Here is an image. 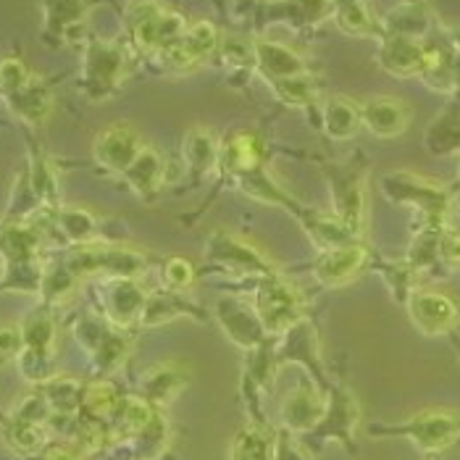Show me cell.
Here are the masks:
<instances>
[{"mask_svg": "<svg viewBox=\"0 0 460 460\" xmlns=\"http://www.w3.org/2000/svg\"><path fill=\"white\" fill-rule=\"evenodd\" d=\"M129 74V50L116 40H93L82 58V90L90 101H106Z\"/></svg>", "mask_w": 460, "mask_h": 460, "instance_id": "6da1fadb", "label": "cell"}, {"mask_svg": "<svg viewBox=\"0 0 460 460\" xmlns=\"http://www.w3.org/2000/svg\"><path fill=\"white\" fill-rule=\"evenodd\" d=\"M255 311L263 323L269 337H279L292 332L303 323L305 316V297L303 292L282 279L279 274L258 279V295H255Z\"/></svg>", "mask_w": 460, "mask_h": 460, "instance_id": "7a4b0ae2", "label": "cell"}, {"mask_svg": "<svg viewBox=\"0 0 460 460\" xmlns=\"http://www.w3.org/2000/svg\"><path fill=\"white\" fill-rule=\"evenodd\" d=\"M127 24L132 30L135 45L153 56L172 48L190 27L177 11L164 8L155 0H135L127 8Z\"/></svg>", "mask_w": 460, "mask_h": 460, "instance_id": "3957f363", "label": "cell"}, {"mask_svg": "<svg viewBox=\"0 0 460 460\" xmlns=\"http://www.w3.org/2000/svg\"><path fill=\"white\" fill-rule=\"evenodd\" d=\"M66 266L74 277H106V279H140L147 269L145 255L129 248H95L84 245L71 252Z\"/></svg>", "mask_w": 460, "mask_h": 460, "instance_id": "277c9868", "label": "cell"}, {"mask_svg": "<svg viewBox=\"0 0 460 460\" xmlns=\"http://www.w3.org/2000/svg\"><path fill=\"white\" fill-rule=\"evenodd\" d=\"M22 337H24V350L19 355V368L22 374L35 382L48 385L50 382V363L56 350V323L45 311H32L22 321Z\"/></svg>", "mask_w": 460, "mask_h": 460, "instance_id": "5b68a950", "label": "cell"}, {"mask_svg": "<svg viewBox=\"0 0 460 460\" xmlns=\"http://www.w3.org/2000/svg\"><path fill=\"white\" fill-rule=\"evenodd\" d=\"M374 434H397V437H408L421 453H442L447 450L460 437V416L450 411H424L419 416H413L411 421L392 429H374Z\"/></svg>", "mask_w": 460, "mask_h": 460, "instance_id": "8992f818", "label": "cell"}, {"mask_svg": "<svg viewBox=\"0 0 460 460\" xmlns=\"http://www.w3.org/2000/svg\"><path fill=\"white\" fill-rule=\"evenodd\" d=\"M206 258H211L216 263H221L224 269H229L234 274H243V277L263 279V277L277 274L274 263L261 250L237 240L229 232H213L211 240H208V248H206Z\"/></svg>", "mask_w": 460, "mask_h": 460, "instance_id": "52a82bcc", "label": "cell"}, {"mask_svg": "<svg viewBox=\"0 0 460 460\" xmlns=\"http://www.w3.org/2000/svg\"><path fill=\"white\" fill-rule=\"evenodd\" d=\"M218 45H221V37L211 22H195L172 48L158 53V58L166 69L190 71L200 66L203 61H208L218 50Z\"/></svg>", "mask_w": 460, "mask_h": 460, "instance_id": "ba28073f", "label": "cell"}, {"mask_svg": "<svg viewBox=\"0 0 460 460\" xmlns=\"http://www.w3.org/2000/svg\"><path fill=\"white\" fill-rule=\"evenodd\" d=\"M408 316H411L413 326L421 334H426V337H442V334L456 329L460 311L458 305L453 303V297H447L445 292L416 289L408 297Z\"/></svg>", "mask_w": 460, "mask_h": 460, "instance_id": "9c48e42d", "label": "cell"}, {"mask_svg": "<svg viewBox=\"0 0 460 460\" xmlns=\"http://www.w3.org/2000/svg\"><path fill=\"white\" fill-rule=\"evenodd\" d=\"M213 311H216L218 326L226 332V337L245 350H258L263 345V340L269 337L258 319L255 305L245 303L243 297H221Z\"/></svg>", "mask_w": 460, "mask_h": 460, "instance_id": "30bf717a", "label": "cell"}, {"mask_svg": "<svg viewBox=\"0 0 460 460\" xmlns=\"http://www.w3.org/2000/svg\"><path fill=\"white\" fill-rule=\"evenodd\" d=\"M411 119H413L411 106L394 95H374V98L360 103L363 129H368L374 137H382V140L402 135L408 129Z\"/></svg>", "mask_w": 460, "mask_h": 460, "instance_id": "8fae6325", "label": "cell"}, {"mask_svg": "<svg viewBox=\"0 0 460 460\" xmlns=\"http://www.w3.org/2000/svg\"><path fill=\"white\" fill-rule=\"evenodd\" d=\"M142 145L145 142L140 140V135L127 127V124H113L103 129L98 137H95V145H93V153H95V161L113 172V174H121L135 164V158L140 155Z\"/></svg>", "mask_w": 460, "mask_h": 460, "instance_id": "7c38bea8", "label": "cell"}, {"mask_svg": "<svg viewBox=\"0 0 460 460\" xmlns=\"http://www.w3.org/2000/svg\"><path fill=\"white\" fill-rule=\"evenodd\" d=\"M323 413H326L323 394L311 385H303V387H295L282 400L279 421H282L284 431H289V434H308L321 424Z\"/></svg>", "mask_w": 460, "mask_h": 460, "instance_id": "4fadbf2b", "label": "cell"}, {"mask_svg": "<svg viewBox=\"0 0 460 460\" xmlns=\"http://www.w3.org/2000/svg\"><path fill=\"white\" fill-rule=\"evenodd\" d=\"M103 305H106L108 323L124 329L142 321L145 305H147V292L140 287V279H108L103 284Z\"/></svg>", "mask_w": 460, "mask_h": 460, "instance_id": "5bb4252c", "label": "cell"}, {"mask_svg": "<svg viewBox=\"0 0 460 460\" xmlns=\"http://www.w3.org/2000/svg\"><path fill=\"white\" fill-rule=\"evenodd\" d=\"M252 48H255V69L269 84L279 82V79L308 74L305 58L297 50H292L289 45H284V42L269 40V37H258V40H252Z\"/></svg>", "mask_w": 460, "mask_h": 460, "instance_id": "9a60e30c", "label": "cell"}, {"mask_svg": "<svg viewBox=\"0 0 460 460\" xmlns=\"http://www.w3.org/2000/svg\"><path fill=\"white\" fill-rule=\"evenodd\" d=\"M366 258H368V250L360 243L345 245V248L321 250L314 263L316 282L323 287H342V284L353 282L360 274V269L366 266Z\"/></svg>", "mask_w": 460, "mask_h": 460, "instance_id": "2e32d148", "label": "cell"}, {"mask_svg": "<svg viewBox=\"0 0 460 460\" xmlns=\"http://www.w3.org/2000/svg\"><path fill=\"white\" fill-rule=\"evenodd\" d=\"M266 147L255 132H237L221 145V166L229 172L234 181L252 177L263 169Z\"/></svg>", "mask_w": 460, "mask_h": 460, "instance_id": "e0dca14e", "label": "cell"}, {"mask_svg": "<svg viewBox=\"0 0 460 460\" xmlns=\"http://www.w3.org/2000/svg\"><path fill=\"white\" fill-rule=\"evenodd\" d=\"M426 40L385 35L379 45V64L392 76H421Z\"/></svg>", "mask_w": 460, "mask_h": 460, "instance_id": "ac0fdd59", "label": "cell"}, {"mask_svg": "<svg viewBox=\"0 0 460 460\" xmlns=\"http://www.w3.org/2000/svg\"><path fill=\"white\" fill-rule=\"evenodd\" d=\"M295 216H300V221H303L308 237L314 240V245L319 250L345 248V245L360 243V234H355L353 229H350L345 221H340L334 213L308 211V216H305V213H295Z\"/></svg>", "mask_w": 460, "mask_h": 460, "instance_id": "d6986e66", "label": "cell"}, {"mask_svg": "<svg viewBox=\"0 0 460 460\" xmlns=\"http://www.w3.org/2000/svg\"><path fill=\"white\" fill-rule=\"evenodd\" d=\"M434 27V16L424 3H400L382 19V37H413V40H429Z\"/></svg>", "mask_w": 460, "mask_h": 460, "instance_id": "ffe728a7", "label": "cell"}, {"mask_svg": "<svg viewBox=\"0 0 460 460\" xmlns=\"http://www.w3.org/2000/svg\"><path fill=\"white\" fill-rule=\"evenodd\" d=\"M321 127L332 140H353L360 132V106L345 95H332L321 103Z\"/></svg>", "mask_w": 460, "mask_h": 460, "instance_id": "44dd1931", "label": "cell"}, {"mask_svg": "<svg viewBox=\"0 0 460 460\" xmlns=\"http://www.w3.org/2000/svg\"><path fill=\"white\" fill-rule=\"evenodd\" d=\"M187 385V371L177 363H161L142 376V397L150 405H169Z\"/></svg>", "mask_w": 460, "mask_h": 460, "instance_id": "7402d4cb", "label": "cell"}, {"mask_svg": "<svg viewBox=\"0 0 460 460\" xmlns=\"http://www.w3.org/2000/svg\"><path fill=\"white\" fill-rule=\"evenodd\" d=\"M184 164L198 174H211L221 164V142L208 127H192L181 142Z\"/></svg>", "mask_w": 460, "mask_h": 460, "instance_id": "603a6c76", "label": "cell"}, {"mask_svg": "<svg viewBox=\"0 0 460 460\" xmlns=\"http://www.w3.org/2000/svg\"><path fill=\"white\" fill-rule=\"evenodd\" d=\"M124 179L140 198H153L164 184V155L153 145H142L140 155L124 172Z\"/></svg>", "mask_w": 460, "mask_h": 460, "instance_id": "cb8c5ba5", "label": "cell"}, {"mask_svg": "<svg viewBox=\"0 0 460 460\" xmlns=\"http://www.w3.org/2000/svg\"><path fill=\"white\" fill-rule=\"evenodd\" d=\"M332 19L345 35L379 37L382 40V24L374 19L366 0H334Z\"/></svg>", "mask_w": 460, "mask_h": 460, "instance_id": "d4e9b609", "label": "cell"}, {"mask_svg": "<svg viewBox=\"0 0 460 460\" xmlns=\"http://www.w3.org/2000/svg\"><path fill=\"white\" fill-rule=\"evenodd\" d=\"M5 101L22 121L32 124V127L42 124L48 119V113H50V108H53V95H50L48 84L42 79H37V76H32V82L24 90H19L13 95H5Z\"/></svg>", "mask_w": 460, "mask_h": 460, "instance_id": "484cf974", "label": "cell"}, {"mask_svg": "<svg viewBox=\"0 0 460 460\" xmlns=\"http://www.w3.org/2000/svg\"><path fill=\"white\" fill-rule=\"evenodd\" d=\"M332 200H334V216L345 221L355 234L363 232L366 226V195H363V181L360 179H340V184L332 187Z\"/></svg>", "mask_w": 460, "mask_h": 460, "instance_id": "4316f807", "label": "cell"}, {"mask_svg": "<svg viewBox=\"0 0 460 460\" xmlns=\"http://www.w3.org/2000/svg\"><path fill=\"white\" fill-rule=\"evenodd\" d=\"M42 19L50 32L69 40L74 30L84 27L87 3L84 0H42Z\"/></svg>", "mask_w": 460, "mask_h": 460, "instance_id": "83f0119b", "label": "cell"}, {"mask_svg": "<svg viewBox=\"0 0 460 460\" xmlns=\"http://www.w3.org/2000/svg\"><path fill=\"white\" fill-rule=\"evenodd\" d=\"M229 460H277V437H271L263 426H245L232 442Z\"/></svg>", "mask_w": 460, "mask_h": 460, "instance_id": "f1b7e54d", "label": "cell"}, {"mask_svg": "<svg viewBox=\"0 0 460 460\" xmlns=\"http://www.w3.org/2000/svg\"><path fill=\"white\" fill-rule=\"evenodd\" d=\"M153 419H155L153 405L145 397H124L113 411V426L124 437H140L153 424Z\"/></svg>", "mask_w": 460, "mask_h": 460, "instance_id": "f546056e", "label": "cell"}, {"mask_svg": "<svg viewBox=\"0 0 460 460\" xmlns=\"http://www.w3.org/2000/svg\"><path fill=\"white\" fill-rule=\"evenodd\" d=\"M179 316H203V311L198 305H190L181 300V295H150L145 314H142V323H164L169 319H179Z\"/></svg>", "mask_w": 460, "mask_h": 460, "instance_id": "4dcf8cb0", "label": "cell"}, {"mask_svg": "<svg viewBox=\"0 0 460 460\" xmlns=\"http://www.w3.org/2000/svg\"><path fill=\"white\" fill-rule=\"evenodd\" d=\"M45 400L53 416H71L82 402V387L74 379H50L45 385Z\"/></svg>", "mask_w": 460, "mask_h": 460, "instance_id": "1f68e13d", "label": "cell"}, {"mask_svg": "<svg viewBox=\"0 0 460 460\" xmlns=\"http://www.w3.org/2000/svg\"><path fill=\"white\" fill-rule=\"evenodd\" d=\"M76 279H79V277H74V271H71L66 263L48 269V271L40 277L42 297H45L48 303H64V300H69L71 295H74V289H76Z\"/></svg>", "mask_w": 460, "mask_h": 460, "instance_id": "d6a6232c", "label": "cell"}, {"mask_svg": "<svg viewBox=\"0 0 460 460\" xmlns=\"http://www.w3.org/2000/svg\"><path fill=\"white\" fill-rule=\"evenodd\" d=\"M271 90L282 98L287 106H308L316 101V82L311 79V74L271 82Z\"/></svg>", "mask_w": 460, "mask_h": 460, "instance_id": "836d02e7", "label": "cell"}, {"mask_svg": "<svg viewBox=\"0 0 460 460\" xmlns=\"http://www.w3.org/2000/svg\"><path fill=\"white\" fill-rule=\"evenodd\" d=\"M58 224L64 229V234L74 243H90L98 232V221L90 211L82 208H64L58 211Z\"/></svg>", "mask_w": 460, "mask_h": 460, "instance_id": "e575fe53", "label": "cell"}, {"mask_svg": "<svg viewBox=\"0 0 460 460\" xmlns=\"http://www.w3.org/2000/svg\"><path fill=\"white\" fill-rule=\"evenodd\" d=\"M82 402L95 419H108V416H113V411L119 405V397H116V390L108 382H95V385H90L87 390L82 392Z\"/></svg>", "mask_w": 460, "mask_h": 460, "instance_id": "d590c367", "label": "cell"}, {"mask_svg": "<svg viewBox=\"0 0 460 460\" xmlns=\"http://www.w3.org/2000/svg\"><path fill=\"white\" fill-rule=\"evenodd\" d=\"M32 82V74L24 66V61L19 58H3L0 61V90L3 95H13L19 90H24Z\"/></svg>", "mask_w": 460, "mask_h": 460, "instance_id": "8d00e7d4", "label": "cell"}, {"mask_svg": "<svg viewBox=\"0 0 460 460\" xmlns=\"http://www.w3.org/2000/svg\"><path fill=\"white\" fill-rule=\"evenodd\" d=\"M218 53L229 66H255V48L243 37H224Z\"/></svg>", "mask_w": 460, "mask_h": 460, "instance_id": "74e56055", "label": "cell"}, {"mask_svg": "<svg viewBox=\"0 0 460 460\" xmlns=\"http://www.w3.org/2000/svg\"><path fill=\"white\" fill-rule=\"evenodd\" d=\"M11 442H13V447H19L22 453H35V450L42 447V442H45V426L27 424V421L13 419V426H11Z\"/></svg>", "mask_w": 460, "mask_h": 460, "instance_id": "f35d334b", "label": "cell"}, {"mask_svg": "<svg viewBox=\"0 0 460 460\" xmlns=\"http://www.w3.org/2000/svg\"><path fill=\"white\" fill-rule=\"evenodd\" d=\"M195 279V269L190 266V261H184V258H172V261H166V266H164V284L172 289V292H181V289H187L190 284Z\"/></svg>", "mask_w": 460, "mask_h": 460, "instance_id": "ab89813d", "label": "cell"}, {"mask_svg": "<svg viewBox=\"0 0 460 460\" xmlns=\"http://www.w3.org/2000/svg\"><path fill=\"white\" fill-rule=\"evenodd\" d=\"M24 350V337H22V329L19 326H11V323H0V360H11V358H19Z\"/></svg>", "mask_w": 460, "mask_h": 460, "instance_id": "60d3db41", "label": "cell"}, {"mask_svg": "<svg viewBox=\"0 0 460 460\" xmlns=\"http://www.w3.org/2000/svg\"><path fill=\"white\" fill-rule=\"evenodd\" d=\"M439 258L450 266H460V232H447L439 237Z\"/></svg>", "mask_w": 460, "mask_h": 460, "instance_id": "b9f144b4", "label": "cell"}, {"mask_svg": "<svg viewBox=\"0 0 460 460\" xmlns=\"http://www.w3.org/2000/svg\"><path fill=\"white\" fill-rule=\"evenodd\" d=\"M297 8L308 22H321L323 16H332L334 0H297Z\"/></svg>", "mask_w": 460, "mask_h": 460, "instance_id": "7bdbcfd3", "label": "cell"}, {"mask_svg": "<svg viewBox=\"0 0 460 460\" xmlns=\"http://www.w3.org/2000/svg\"><path fill=\"white\" fill-rule=\"evenodd\" d=\"M45 460H79V458H76V453L69 450V447H50V450L45 453Z\"/></svg>", "mask_w": 460, "mask_h": 460, "instance_id": "ee69618b", "label": "cell"}, {"mask_svg": "<svg viewBox=\"0 0 460 460\" xmlns=\"http://www.w3.org/2000/svg\"><path fill=\"white\" fill-rule=\"evenodd\" d=\"M458 48H460V40H458Z\"/></svg>", "mask_w": 460, "mask_h": 460, "instance_id": "f6af8a7d", "label": "cell"}]
</instances>
